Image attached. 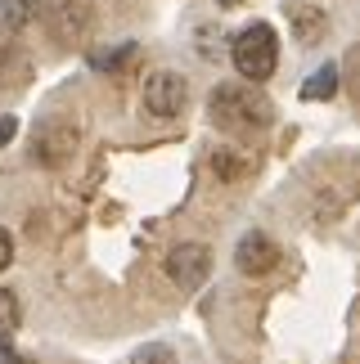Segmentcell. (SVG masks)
Returning a JSON list of instances; mask_svg holds the SVG:
<instances>
[{
  "instance_id": "obj_7",
  "label": "cell",
  "mask_w": 360,
  "mask_h": 364,
  "mask_svg": "<svg viewBox=\"0 0 360 364\" xmlns=\"http://www.w3.org/2000/svg\"><path fill=\"white\" fill-rule=\"evenodd\" d=\"M27 81V50L14 27H0V86H23Z\"/></svg>"
},
{
  "instance_id": "obj_6",
  "label": "cell",
  "mask_w": 360,
  "mask_h": 364,
  "mask_svg": "<svg viewBox=\"0 0 360 364\" xmlns=\"http://www.w3.org/2000/svg\"><path fill=\"white\" fill-rule=\"evenodd\" d=\"M73 149H77V131L68 122H46L41 126V135H36V158L41 162L59 166V162L73 158Z\"/></svg>"
},
{
  "instance_id": "obj_11",
  "label": "cell",
  "mask_w": 360,
  "mask_h": 364,
  "mask_svg": "<svg viewBox=\"0 0 360 364\" xmlns=\"http://www.w3.org/2000/svg\"><path fill=\"white\" fill-rule=\"evenodd\" d=\"M14 324H18V297L9 288H0V333H9Z\"/></svg>"
},
{
  "instance_id": "obj_2",
  "label": "cell",
  "mask_w": 360,
  "mask_h": 364,
  "mask_svg": "<svg viewBox=\"0 0 360 364\" xmlns=\"http://www.w3.org/2000/svg\"><path fill=\"white\" fill-rule=\"evenodd\" d=\"M234 68L248 81H270L275 68H280V36L266 23H248L239 36H234Z\"/></svg>"
},
{
  "instance_id": "obj_17",
  "label": "cell",
  "mask_w": 360,
  "mask_h": 364,
  "mask_svg": "<svg viewBox=\"0 0 360 364\" xmlns=\"http://www.w3.org/2000/svg\"><path fill=\"white\" fill-rule=\"evenodd\" d=\"M14 364H32V360H14Z\"/></svg>"
},
{
  "instance_id": "obj_8",
  "label": "cell",
  "mask_w": 360,
  "mask_h": 364,
  "mask_svg": "<svg viewBox=\"0 0 360 364\" xmlns=\"http://www.w3.org/2000/svg\"><path fill=\"white\" fill-rule=\"evenodd\" d=\"M338 68L334 63H324L320 73H311L307 77V86H302V100H334V90H338Z\"/></svg>"
},
{
  "instance_id": "obj_13",
  "label": "cell",
  "mask_w": 360,
  "mask_h": 364,
  "mask_svg": "<svg viewBox=\"0 0 360 364\" xmlns=\"http://www.w3.org/2000/svg\"><path fill=\"white\" fill-rule=\"evenodd\" d=\"M347 90H351V100L360 104V46L347 54Z\"/></svg>"
},
{
  "instance_id": "obj_16",
  "label": "cell",
  "mask_w": 360,
  "mask_h": 364,
  "mask_svg": "<svg viewBox=\"0 0 360 364\" xmlns=\"http://www.w3.org/2000/svg\"><path fill=\"white\" fill-rule=\"evenodd\" d=\"M18 355H14V346H9V338H0V364H14Z\"/></svg>"
},
{
  "instance_id": "obj_3",
  "label": "cell",
  "mask_w": 360,
  "mask_h": 364,
  "mask_svg": "<svg viewBox=\"0 0 360 364\" xmlns=\"http://www.w3.org/2000/svg\"><path fill=\"white\" fill-rule=\"evenodd\" d=\"M167 274L180 292H198L207 284V274H212V252L203 243H176L167 257Z\"/></svg>"
},
{
  "instance_id": "obj_4",
  "label": "cell",
  "mask_w": 360,
  "mask_h": 364,
  "mask_svg": "<svg viewBox=\"0 0 360 364\" xmlns=\"http://www.w3.org/2000/svg\"><path fill=\"white\" fill-rule=\"evenodd\" d=\"M189 100V86H185V77H176V73H154L149 77V86H144V108L154 117H176L180 108H185Z\"/></svg>"
},
{
  "instance_id": "obj_12",
  "label": "cell",
  "mask_w": 360,
  "mask_h": 364,
  "mask_svg": "<svg viewBox=\"0 0 360 364\" xmlns=\"http://www.w3.org/2000/svg\"><path fill=\"white\" fill-rule=\"evenodd\" d=\"M122 59H135V46H122L117 54H95V68H100V73H113ZM122 68H127V63H122Z\"/></svg>"
},
{
  "instance_id": "obj_15",
  "label": "cell",
  "mask_w": 360,
  "mask_h": 364,
  "mask_svg": "<svg viewBox=\"0 0 360 364\" xmlns=\"http://www.w3.org/2000/svg\"><path fill=\"white\" fill-rule=\"evenodd\" d=\"M14 135H18V117H0V144H9Z\"/></svg>"
},
{
  "instance_id": "obj_10",
  "label": "cell",
  "mask_w": 360,
  "mask_h": 364,
  "mask_svg": "<svg viewBox=\"0 0 360 364\" xmlns=\"http://www.w3.org/2000/svg\"><path fill=\"white\" fill-rule=\"evenodd\" d=\"M131 364H176V351H171V346H162V342H149V346L135 351Z\"/></svg>"
},
{
  "instance_id": "obj_14",
  "label": "cell",
  "mask_w": 360,
  "mask_h": 364,
  "mask_svg": "<svg viewBox=\"0 0 360 364\" xmlns=\"http://www.w3.org/2000/svg\"><path fill=\"white\" fill-rule=\"evenodd\" d=\"M9 261H14V239H9V230L0 225V270H9Z\"/></svg>"
},
{
  "instance_id": "obj_9",
  "label": "cell",
  "mask_w": 360,
  "mask_h": 364,
  "mask_svg": "<svg viewBox=\"0 0 360 364\" xmlns=\"http://www.w3.org/2000/svg\"><path fill=\"white\" fill-rule=\"evenodd\" d=\"M41 14V0H0V18H5V27H27Z\"/></svg>"
},
{
  "instance_id": "obj_5",
  "label": "cell",
  "mask_w": 360,
  "mask_h": 364,
  "mask_svg": "<svg viewBox=\"0 0 360 364\" xmlns=\"http://www.w3.org/2000/svg\"><path fill=\"white\" fill-rule=\"evenodd\" d=\"M234 265H239L243 274L261 279V274H270L275 265H280V247H275L270 234L253 230V234H243V239H239V247H234Z\"/></svg>"
},
{
  "instance_id": "obj_1",
  "label": "cell",
  "mask_w": 360,
  "mask_h": 364,
  "mask_svg": "<svg viewBox=\"0 0 360 364\" xmlns=\"http://www.w3.org/2000/svg\"><path fill=\"white\" fill-rule=\"evenodd\" d=\"M207 113L221 131L230 135H253V131H266L270 126V104L266 95L253 90V86H216L212 100H207Z\"/></svg>"
}]
</instances>
